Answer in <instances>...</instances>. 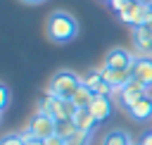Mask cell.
I'll return each mask as SVG.
<instances>
[{
    "mask_svg": "<svg viewBox=\"0 0 152 145\" xmlns=\"http://www.w3.org/2000/svg\"><path fill=\"white\" fill-rule=\"evenodd\" d=\"M78 26H76V19L66 12H52L50 19H48V36L55 40V43H69L74 36H76Z\"/></svg>",
    "mask_w": 152,
    "mask_h": 145,
    "instance_id": "6da1fadb",
    "label": "cell"
},
{
    "mask_svg": "<svg viewBox=\"0 0 152 145\" xmlns=\"http://www.w3.org/2000/svg\"><path fill=\"white\" fill-rule=\"evenodd\" d=\"M81 86V78L71 71H57L48 86V93L50 95H57V97H64V100H71L74 93L78 90Z\"/></svg>",
    "mask_w": 152,
    "mask_h": 145,
    "instance_id": "7a4b0ae2",
    "label": "cell"
},
{
    "mask_svg": "<svg viewBox=\"0 0 152 145\" xmlns=\"http://www.w3.org/2000/svg\"><path fill=\"white\" fill-rule=\"evenodd\" d=\"M76 109L78 107L71 100H64V97H57V95H50V93H45V97L40 102V112L50 114L55 121H59V119H74Z\"/></svg>",
    "mask_w": 152,
    "mask_h": 145,
    "instance_id": "3957f363",
    "label": "cell"
},
{
    "mask_svg": "<svg viewBox=\"0 0 152 145\" xmlns=\"http://www.w3.org/2000/svg\"><path fill=\"white\" fill-rule=\"evenodd\" d=\"M97 71H100V76L112 86L114 95H116V93H121V90H124V86L133 78V71H131V69H109L107 64H100V67H97Z\"/></svg>",
    "mask_w": 152,
    "mask_h": 145,
    "instance_id": "277c9868",
    "label": "cell"
},
{
    "mask_svg": "<svg viewBox=\"0 0 152 145\" xmlns=\"http://www.w3.org/2000/svg\"><path fill=\"white\" fill-rule=\"evenodd\" d=\"M55 126H57V121H55L50 114H45V112H38V114L31 119V124H28V131H31L36 138L45 140V138L55 135Z\"/></svg>",
    "mask_w": 152,
    "mask_h": 145,
    "instance_id": "5b68a950",
    "label": "cell"
},
{
    "mask_svg": "<svg viewBox=\"0 0 152 145\" xmlns=\"http://www.w3.org/2000/svg\"><path fill=\"white\" fill-rule=\"evenodd\" d=\"M131 71H133V78H135V81H140V83H145L147 88H152V57H150V55L135 57Z\"/></svg>",
    "mask_w": 152,
    "mask_h": 145,
    "instance_id": "8992f818",
    "label": "cell"
},
{
    "mask_svg": "<svg viewBox=\"0 0 152 145\" xmlns=\"http://www.w3.org/2000/svg\"><path fill=\"white\" fill-rule=\"evenodd\" d=\"M119 95H121V102L131 109L140 97H145V95H147V86H145V83H140V81H135V78H131V81L124 86V90H121Z\"/></svg>",
    "mask_w": 152,
    "mask_h": 145,
    "instance_id": "52a82bcc",
    "label": "cell"
},
{
    "mask_svg": "<svg viewBox=\"0 0 152 145\" xmlns=\"http://www.w3.org/2000/svg\"><path fill=\"white\" fill-rule=\"evenodd\" d=\"M81 83L86 86V88H90L95 95H104V97H112V86L100 76V71L95 69V71H90V74H86V76H81Z\"/></svg>",
    "mask_w": 152,
    "mask_h": 145,
    "instance_id": "ba28073f",
    "label": "cell"
},
{
    "mask_svg": "<svg viewBox=\"0 0 152 145\" xmlns=\"http://www.w3.org/2000/svg\"><path fill=\"white\" fill-rule=\"evenodd\" d=\"M104 64H107L109 69H131V67H133V57H131V52L124 50V48H112V50L107 52V57H104Z\"/></svg>",
    "mask_w": 152,
    "mask_h": 145,
    "instance_id": "9c48e42d",
    "label": "cell"
},
{
    "mask_svg": "<svg viewBox=\"0 0 152 145\" xmlns=\"http://www.w3.org/2000/svg\"><path fill=\"white\" fill-rule=\"evenodd\" d=\"M88 109H90V114H93L97 121H104V119H109V114H112V100L104 97V95H95Z\"/></svg>",
    "mask_w": 152,
    "mask_h": 145,
    "instance_id": "30bf717a",
    "label": "cell"
},
{
    "mask_svg": "<svg viewBox=\"0 0 152 145\" xmlns=\"http://www.w3.org/2000/svg\"><path fill=\"white\" fill-rule=\"evenodd\" d=\"M140 14H142V2H133V0H128V2H126V7L119 12L121 21L131 24L133 29H135V26H140Z\"/></svg>",
    "mask_w": 152,
    "mask_h": 145,
    "instance_id": "8fae6325",
    "label": "cell"
},
{
    "mask_svg": "<svg viewBox=\"0 0 152 145\" xmlns=\"http://www.w3.org/2000/svg\"><path fill=\"white\" fill-rule=\"evenodd\" d=\"M133 40H135V48L140 52H152V29L150 26H135Z\"/></svg>",
    "mask_w": 152,
    "mask_h": 145,
    "instance_id": "7c38bea8",
    "label": "cell"
},
{
    "mask_svg": "<svg viewBox=\"0 0 152 145\" xmlns=\"http://www.w3.org/2000/svg\"><path fill=\"white\" fill-rule=\"evenodd\" d=\"M131 116L133 119H138V121H147L150 116H152V95H145V97H140L131 109Z\"/></svg>",
    "mask_w": 152,
    "mask_h": 145,
    "instance_id": "4fadbf2b",
    "label": "cell"
},
{
    "mask_svg": "<svg viewBox=\"0 0 152 145\" xmlns=\"http://www.w3.org/2000/svg\"><path fill=\"white\" fill-rule=\"evenodd\" d=\"M74 124H76V128H78V131H93V126L97 124V119L90 114V109H88V107H78V109H76V114H74Z\"/></svg>",
    "mask_w": 152,
    "mask_h": 145,
    "instance_id": "5bb4252c",
    "label": "cell"
},
{
    "mask_svg": "<svg viewBox=\"0 0 152 145\" xmlns=\"http://www.w3.org/2000/svg\"><path fill=\"white\" fill-rule=\"evenodd\" d=\"M102 145H133V140H131V135H128L126 131H121V128H112V131L104 133Z\"/></svg>",
    "mask_w": 152,
    "mask_h": 145,
    "instance_id": "9a60e30c",
    "label": "cell"
},
{
    "mask_svg": "<svg viewBox=\"0 0 152 145\" xmlns=\"http://www.w3.org/2000/svg\"><path fill=\"white\" fill-rule=\"evenodd\" d=\"M93 97H95V93L90 90V88H86L83 83L78 86V90L74 93V97H71V102L76 105V107H90V102H93Z\"/></svg>",
    "mask_w": 152,
    "mask_h": 145,
    "instance_id": "2e32d148",
    "label": "cell"
},
{
    "mask_svg": "<svg viewBox=\"0 0 152 145\" xmlns=\"http://www.w3.org/2000/svg\"><path fill=\"white\" fill-rule=\"evenodd\" d=\"M78 128H76V124H74V119H59L57 121V126H55V133L59 135V138H71L74 133H76Z\"/></svg>",
    "mask_w": 152,
    "mask_h": 145,
    "instance_id": "e0dca14e",
    "label": "cell"
},
{
    "mask_svg": "<svg viewBox=\"0 0 152 145\" xmlns=\"http://www.w3.org/2000/svg\"><path fill=\"white\" fill-rule=\"evenodd\" d=\"M90 143V131H76L71 138L64 140V145H88Z\"/></svg>",
    "mask_w": 152,
    "mask_h": 145,
    "instance_id": "ac0fdd59",
    "label": "cell"
},
{
    "mask_svg": "<svg viewBox=\"0 0 152 145\" xmlns=\"http://www.w3.org/2000/svg\"><path fill=\"white\" fill-rule=\"evenodd\" d=\"M0 145H24V138L21 133H7L0 138Z\"/></svg>",
    "mask_w": 152,
    "mask_h": 145,
    "instance_id": "d6986e66",
    "label": "cell"
},
{
    "mask_svg": "<svg viewBox=\"0 0 152 145\" xmlns=\"http://www.w3.org/2000/svg\"><path fill=\"white\" fill-rule=\"evenodd\" d=\"M21 138H24V145H43V140H40V138H36L28 128H26V131H21Z\"/></svg>",
    "mask_w": 152,
    "mask_h": 145,
    "instance_id": "ffe728a7",
    "label": "cell"
},
{
    "mask_svg": "<svg viewBox=\"0 0 152 145\" xmlns=\"http://www.w3.org/2000/svg\"><path fill=\"white\" fill-rule=\"evenodd\" d=\"M7 105H10V88L0 83V112H2Z\"/></svg>",
    "mask_w": 152,
    "mask_h": 145,
    "instance_id": "44dd1931",
    "label": "cell"
},
{
    "mask_svg": "<svg viewBox=\"0 0 152 145\" xmlns=\"http://www.w3.org/2000/svg\"><path fill=\"white\" fill-rule=\"evenodd\" d=\"M43 145H64V138H59V135L55 133V135L45 138V140H43Z\"/></svg>",
    "mask_w": 152,
    "mask_h": 145,
    "instance_id": "7402d4cb",
    "label": "cell"
},
{
    "mask_svg": "<svg viewBox=\"0 0 152 145\" xmlns=\"http://www.w3.org/2000/svg\"><path fill=\"white\" fill-rule=\"evenodd\" d=\"M140 145H152V133H145L142 140H140Z\"/></svg>",
    "mask_w": 152,
    "mask_h": 145,
    "instance_id": "603a6c76",
    "label": "cell"
},
{
    "mask_svg": "<svg viewBox=\"0 0 152 145\" xmlns=\"http://www.w3.org/2000/svg\"><path fill=\"white\" fill-rule=\"evenodd\" d=\"M24 2H31V5H36V2H43V0H24Z\"/></svg>",
    "mask_w": 152,
    "mask_h": 145,
    "instance_id": "cb8c5ba5",
    "label": "cell"
},
{
    "mask_svg": "<svg viewBox=\"0 0 152 145\" xmlns=\"http://www.w3.org/2000/svg\"><path fill=\"white\" fill-rule=\"evenodd\" d=\"M104 2H109V5H112V2H116V0H104Z\"/></svg>",
    "mask_w": 152,
    "mask_h": 145,
    "instance_id": "d4e9b609",
    "label": "cell"
},
{
    "mask_svg": "<svg viewBox=\"0 0 152 145\" xmlns=\"http://www.w3.org/2000/svg\"><path fill=\"white\" fill-rule=\"evenodd\" d=\"M145 26H150V29H152V21H150V24H145Z\"/></svg>",
    "mask_w": 152,
    "mask_h": 145,
    "instance_id": "484cf974",
    "label": "cell"
},
{
    "mask_svg": "<svg viewBox=\"0 0 152 145\" xmlns=\"http://www.w3.org/2000/svg\"><path fill=\"white\" fill-rule=\"evenodd\" d=\"M145 2H147V5H152V0H145Z\"/></svg>",
    "mask_w": 152,
    "mask_h": 145,
    "instance_id": "4316f807",
    "label": "cell"
},
{
    "mask_svg": "<svg viewBox=\"0 0 152 145\" xmlns=\"http://www.w3.org/2000/svg\"><path fill=\"white\" fill-rule=\"evenodd\" d=\"M133 2H145V0H133Z\"/></svg>",
    "mask_w": 152,
    "mask_h": 145,
    "instance_id": "83f0119b",
    "label": "cell"
}]
</instances>
